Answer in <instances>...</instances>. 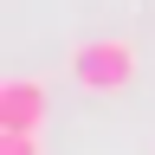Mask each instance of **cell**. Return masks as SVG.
<instances>
[{
    "instance_id": "cell-1",
    "label": "cell",
    "mask_w": 155,
    "mask_h": 155,
    "mask_svg": "<svg viewBox=\"0 0 155 155\" xmlns=\"http://www.w3.org/2000/svg\"><path fill=\"white\" fill-rule=\"evenodd\" d=\"M136 71H142V52H136L129 39H84V45H71V78H78V91H91V97L129 91Z\"/></svg>"
},
{
    "instance_id": "cell-2",
    "label": "cell",
    "mask_w": 155,
    "mask_h": 155,
    "mask_svg": "<svg viewBox=\"0 0 155 155\" xmlns=\"http://www.w3.org/2000/svg\"><path fill=\"white\" fill-rule=\"evenodd\" d=\"M52 116V91L39 78H0V136H39Z\"/></svg>"
},
{
    "instance_id": "cell-3",
    "label": "cell",
    "mask_w": 155,
    "mask_h": 155,
    "mask_svg": "<svg viewBox=\"0 0 155 155\" xmlns=\"http://www.w3.org/2000/svg\"><path fill=\"white\" fill-rule=\"evenodd\" d=\"M0 155H45L39 136H0Z\"/></svg>"
}]
</instances>
